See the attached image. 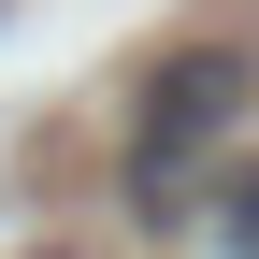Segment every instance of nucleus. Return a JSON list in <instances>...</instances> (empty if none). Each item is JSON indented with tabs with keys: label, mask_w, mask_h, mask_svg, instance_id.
<instances>
[{
	"label": "nucleus",
	"mask_w": 259,
	"mask_h": 259,
	"mask_svg": "<svg viewBox=\"0 0 259 259\" xmlns=\"http://www.w3.org/2000/svg\"><path fill=\"white\" fill-rule=\"evenodd\" d=\"M245 101H259V44H173L144 72V101H130V202L144 216H187L202 202V173L231 158V130H245Z\"/></svg>",
	"instance_id": "obj_1"
},
{
	"label": "nucleus",
	"mask_w": 259,
	"mask_h": 259,
	"mask_svg": "<svg viewBox=\"0 0 259 259\" xmlns=\"http://www.w3.org/2000/svg\"><path fill=\"white\" fill-rule=\"evenodd\" d=\"M202 216H216V259H259V158H216Z\"/></svg>",
	"instance_id": "obj_2"
},
{
	"label": "nucleus",
	"mask_w": 259,
	"mask_h": 259,
	"mask_svg": "<svg viewBox=\"0 0 259 259\" xmlns=\"http://www.w3.org/2000/svg\"><path fill=\"white\" fill-rule=\"evenodd\" d=\"M29 259H72V245H29Z\"/></svg>",
	"instance_id": "obj_3"
}]
</instances>
